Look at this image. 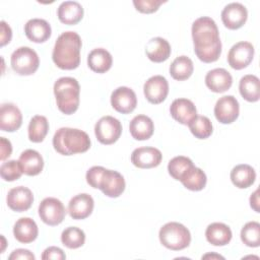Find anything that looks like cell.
Here are the masks:
<instances>
[{
    "instance_id": "1",
    "label": "cell",
    "mask_w": 260,
    "mask_h": 260,
    "mask_svg": "<svg viewBox=\"0 0 260 260\" xmlns=\"http://www.w3.org/2000/svg\"><path fill=\"white\" fill-rule=\"evenodd\" d=\"M191 31L198 59L204 63L215 62L221 54V41L215 21L208 16L199 17L193 22Z\"/></svg>"
},
{
    "instance_id": "2",
    "label": "cell",
    "mask_w": 260,
    "mask_h": 260,
    "mask_svg": "<svg viewBox=\"0 0 260 260\" xmlns=\"http://www.w3.org/2000/svg\"><path fill=\"white\" fill-rule=\"evenodd\" d=\"M82 43L75 31L62 32L54 46L52 59L57 67L63 70H72L80 64V49Z\"/></svg>"
},
{
    "instance_id": "3",
    "label": "cell",
    "mask_w": 260,
    "mask_h": 260,
    "mask_svg": "<svg viewBox=\"0 0 260 260\" xmlns=\"http://www.w3.org/2000/svg\"><path fill=\"white\" fill-rule=\"evenodd\" d=\"M53 146L60 154L72 155L87 151L90 147V139L82 130L62 127L54 134Z\"/></svg>"
},
{
    "instance_id": "4",
    "label": "cell",
    "mask_w": 260,
    "mask_h": 260,
    "mask_svg": "<svg viewBox=\"0 0 260 260\" xmlns=\"http://www.w3.org/2000/svg\"><path fill=\"white\" fill-rule=\"evenodd\" d=\"M54 94L60 112L65 115L75 113L79 107L80 86L73 77H61L54 83Z\"/></svg>"
},
{
    "instance_id": "5",
    "label": "cell",
    "mask_w": 260,
    "mask_h": 260,
    "mask_svg": "<svg viewBox=\"0 0 260 260\" xmlns=\"http://www.w3.org/2000/svg\"><path fill=\"white\" fill-rule=\"evenodd\" d=\"M159 241L166 248L180 251L187 248L191 242L189 230L182 223L171 221L162 225L158 233Z\"/></svg>"
},
{
    "instance_id": "6",
    "label": "cell",
    "mask_w": 260,
    "mask_h": 260,
    "mask_svg": "<svg viewBox=\"0 0 260 260\" xmlns=\"http://www.w3.org/2000/svg\"><path fill=\"white\" fill-rule=\"evenodd\" d=\"M11 67L19 75L34 74L40 65L37 52L29 47H19L11 55Z\"/></svg>"
},
{
    "instance_id": "7",
    "label": "cell",
    "mask_w": 260,
    "mask_h": 260,
    "mask_svg": "<svg viewBox=\"0 0 260 260\" xmlns=\"http://www.w3.org/2000/svg\"><path fill=\"white\" fill-rule=\"evenodd\" d=\"M121 133V122L112 116L102 117L94 126V134L102 144H113L120 138Z\"/></svg>"
},
{
    "instance_id": "8",
    "label": "cell",
    "mask_w": 260,
    "mask_h": 260,
    "mask_svg": "<svg viewBox=\"0 0 260 260\" xmlns=\"http://www.w3.org/2000/svg\"><path fill=\"white\" fill-rule=\"evenodd\" d=\"M39 215L43 222L54 226L63 221L66 215V210L63 203L59 199L47 197L39 205Z\"/></svg>"
},
{
    "instance_id": "9",
    "label": "cell",
    "mask_w": 260,
    "mask_h": 260,
    "mask_svg": "<svg viewBox=\"0 0 260 260\" xmlns=\"http://www.w3.org/2000/svg\"><path fill=\"white\" fill-rule=\"evenodd\" d=\"M254 47L249 42H239L235 44L228 54L230 66L236 70L246 68L253 60Z\"/></svg>"
},
{
    "instance_id": "10",
    "label": "cell",
    "mask_w": 260,
    "mask_h": 260,
    "mask_svg": "<svg viewBox=\"0 0 260 260\" xmlns=\"http://www.w3.org/2000/svg\"><path fill=\"white\" fill-rule=\"evenodd\" d=\"M240 106L234 95L219 98L214 106V116L221 124H231L239 117Z\"/></svg>"
},
{
    "instance_id": "11",
    "label": "cell",
    "mask_w": 260,
    "mask_h": 260,
    "mask_svg": "<svg viewBox=\"0 0 260 260\" xmlns=\"http://www.w3.org/2000/svg\"><path fill=\"white\" fill-rule=\"evenodd\" d=\"M146 100L153 105L162 103L169 93L168 80L161 75H154L148 78L143 86Z\"/></svg>"
},
{
    "instance_id": "12",
    "label": "cell",
    "mask_w": 260,
    "mask_h": 260,
    "mask_svg": "<svg viewBox=\"0 0 260 260\" xmlns=\"http://www.w3.org/2000/svg\"><path fill=\"white\" fill-rule=\"evenodd\" d=\"M111 105L117 112L129 114L135 110L137 98L133 89L127 86H120L112 92Z\"/></svg>"
},
{
    "instance_id": "13",
    "label": "cell",
    "mask_w": 260,
    "mask_h": 260,
    "mask_svg": "<svg viewBox=\"0 0 260 260\" xmlns=\"http://www.w3.org/2000/svg\"><path fill=\"white\" fill-rule=\"evenodd\" d=\"M99 189L108 197H119L125 190V180L117 171L106 169L100 181Z\"/></svg>"
},
{
    "instance_id": "14",
    "label": "cell",
    "mask_w": 260,
    "mask_h": 260,
    "mask_svg": "<svg viewBox=\"0 0 260 260\" xmlns=\"http://www.w3.org/2000/svg\"><path fill=\"white\" fill-rule=\"evenodd\" d=\"M248 17L247 8L239 3L232 2L224 6L221 11V20L229 29H238L242 27Z\"/></svg>"
},
{
    "instance_id": "15",
    "label": "cell",
    "mask_w": 260,
    "mask_h": 260,
    "mask_svg": "<svg viewBox=\"0 0 260 260\" xmlns=\"http://www.w3.org/2000/svg\"><path fill=\"white\" fill-rule=\"evenodd\" d=\"M162 158L159 149L151 146L138 147L131 154L132 164L139 169H151L157 167Z\"/></svg>"
},
{
    "instance_id": "16",
    "label": "cell",
    "mask_w": 260,
    "mask_h": 260,
    "mask_svg": "<svg viewBox=\"0 0 260 260\" xmlns=\"http://www.w3.org/2000/svg\"><path fill=\"white\" fill-rule=\"evenodd\" d=\"M6 202L11 210L22 212L30 208L34 202V195L27 187H14L9 190L6 197Z\"/></svg>"
},
{
    "instance_id": "17",
    "label": "cell",
    "mask_w": 260,
    "mask_h": 260,
    "mask_svg": "<svg viewBox=\"0 0 260 260\" xmlns=\"http://www.w3.org/2000/svg\"><path fill=\"white\" fill-rule=\"evenodd\" d=\"M170 113L177 122L183 125H189L197 117L196 107L188 99H176L173 101Z\"/></svg>"
},
{
    "instance_id": "18",
    "label": "cell",
    "mask_w": 260,
    "mask_h": 260,
    "mask_svg": "<svg viewBox=\"0 0 260 260\" xmlns=\"http://www.w3.org/2000/svg\"><path fill=\"white\" fill-rule=\"evenodd\" d=\"M22 124V115L20 110L11 103L1 105L0 109V128L2 131L14 132Z\"/></svg>"
},
{
    "instance_id": "19",
    "label": "cell",
    "mask_w": 260,
    "mask_h": 260,
    "mask_svg": "<svg viewBox=\"0 0 260 260\" xmlns=\"http://www.w3.org/2000/svg\"><path fill=\"white\" fill-rule=\"evenodd\" d=\"M93 206V198L89 194L81 193L70 199L68 204V212L73 219H84L91 214Z\"/></svg>"
},
{
    "instance_id": "20",
    "label": "cell",
    "mask_w": 260,
    "mask_h": 260,
    "mask_svg": "<svg viewBox=\"0 0 260 260\" xmlns=\"http://www.w3.org/2000/svg\"><path fill=\"white\" fill-rule=\"evenodd\" d=\"M233 83L231 73L224 68H215L207 72L205 76L206 86L213 92L221 93L230 89Z\"/></svg>"
},
{
    "instance_id": "21",
    "label": "cell",
    "mask_w": 260,
    "mask_h": 260,
    "mask_svg": "<svg viewBox=\"0 0 260 260\" xmlns=\"http://www.w3.org/2000/svg\"><path fill=\"white\" fill-rule=\"evenodd\" d=\"M26 38L34 43H44L51 37L50 23L42 18L29 19L24 25Z\"/></svg>"
},
{
    "instance_id": "22",
    "label": "cell",
    "mask_w": 260,
    "mask_h": 260,
    "mask_svg": "<svg viewBox=\"0 0 260 260\" xmlns=\"http://www.w3.org/2000/svg\"><path fill=\"white\" fill-rule=\"evenodd\" d=\"M39 234L38 225L36 221L29 217L19 218L13 226L14 238L22 244H28L34 242Z\"/></svg>"
},
{
    "instance_id": "23",
    "label": "cell",
    "mask_w": 260,
    "mask_h": 260,
    "mask_svg": "<svg viewBox=\"0 0 260 260\" xmlns=\"http://www.w3.org/2000/svg\"><path fill=\"white\" fill-rule=\"evenodd\" d=\"M145 53L148 59L155 63H160L169 59L171 55V45L160 37L148 41L145 47Z\"/></svg>"
},
{
    "instance_id": "24",
    "label": "cell",
    "mask_w": 260,
    "mask_h": 260,
    "mask_svg": "<svg viewBox=\"0 0 260 260\" xmlns=\"http://www.w3.org/2000/svg\"><path fill=\"white\" fill-rule=\"evenodd\" d=\"M57 15L62 23L76 24L83 17V8L76 1H64L59 5Z\"/></svg>"
},
{
    "instance_id": "25",
    "label": "cell",
    "mask_w": 260,
    "mask_h": 260,
    "mask_svg": "<svg viewBox=\"0 0 260 260\" xmlns=\"http://www.w3.org/2000/svg\"><path fill=\"white\" fill-rule=\"evenodd\" d=\"M153 130L152 120L145 115L135 116L129 124V131L136 140H147L153 134Z\"/></svg>"
},
{
    "instance_id": "26",
    "label": "cell",
    "mask_w": 260,
    "mask_h": 260,
    "mask_svg": "<svg viewBox=\"0 0 260 260\" xmlns=\"http://www.w3.org/2000/svg\"><path fill=\"white\" fill-rule=\"evenodd\" d=\"M205 237L207 242L213 246H225L231 242L233 234L229 225L222 222H212L207 226Z\"/></svg>"
},
{
    "instance_id": "27",
    "label": "cell",
    "mask_w": 260,
    "mask_h": 260,
    "mask_svg": "<svg viewBox=\"0 0 260 260\" xmlns=\"http://www.w3.org/2000/svg\"><path fill=\"white\" fill-rule=\"evenodd\" d=\"M18 160L22 167L23 174L27 176H37L43 171L44 159L35 149H26L22 151Z\"/></svg>"
},
{
    "instance_id": "28",
    "label": "cell",
    "mask_w": 260,
    "mask_h": 260,
    "mask_svg": "<svg viewBox=\"0 0 260 260\" xmlns=\"http://www.w3.org/2000/svg\"><path fill=\"white\" fill-rule=\"evenodd\" d=\"M112 55L104 48L93 49L87 56L88 67L96 73L107 72L112 67Z\"/></svg>"
},
{
    "instance_id": "29",
    "label": "cell",
    "mask_w": 260,
    "mask_h": 260,
    "mask_svg": "<svg viewBox=\"0 0 260 260\" xmlns=\"http://www.w3.org/2000/svg\"><path fill=\"white\" fill-rule=\"evenodd\" d=\"M231 180L233 184L240 189L248 188L253 185L256 180L255 170L246 164L238 165L231 172Z\"/></svg>"
},
{
    "instance_id": "30",
    "label": "cell",
    "mask_w": 260,
    "mask_h": 260,
    "mask_svg": "<svg viewBox=\"0 0 260 260\" xmlns=\"http://www.w3.org/2000/svg\"><path fill=\"white\" fill-rule=\"evenodd\" d=\"M179 181L183 184L185 188L191 191H200L205 187L207 178L205 173L201 169L193 165L186 170V172L182 175Z\"/></svg>"
},
{
    "instance_id": "31",
    "label": "cell",
    "mask_w": 260,
    "mask_h": 260,
    "mask_svg": "<svg viewBox=\"0 0 260 260\" xmlns=\"http://www.w3.org/2000/svg\"><path fill=\"white\" fill-rule=\"evenodd\" d=\"M239 90L243 99L254 103L260 98V81L256 75L248 74L241 78L239 83Z\"/></svg>"
},
{
    "instance_id": "32",
    "label": "cell",
    "mask_w": 260,
    "mask_h": 260,
    "mask_svg": "<svg viewBox=\"0 0 260 260\" xmlns=\"http://www.w3.org/2000/svg\"><path fill=\"white\" fill-rule=\"evenodd\" d=\"M194 70L192 60L187 56L177 57L170 66L171 76L179 81L188 79Z\"/></svg>"
},
{
    "instance_id": "33",
    "label": "cell",
    "mask_w": 260,
    "mask_h": 260,
    "mask_svg": "<svg viewBox=\"0 0 260 260\" xmlns=\"http://www.w3.org/2000/svg\"><path fill=\"white\" fill-rule=\"evenodd\" d=\"M49 131V122L45 116L36 115L28 124V138L32 142H42Z\"/></svg>"
},
{
    "instance_id": "34",
    "label": "cell",
    "mask_w": 260,
    "mask_h": 260,
    "mask_svg": "<svg viewBox=\"0 0 260 260\" xmlns=\"http://www.w3.org/2000/svg\"><path fill=\"white\" fill-rule=\"evenodd\" d=\"M62 244L69 249H77L83 246L85 242V234L76 226H69L61 234Z\"/></svg>"
},
{
    "instance_id": "35",
    "label": "cell",
    "mask_w": 260,
    "mask_h": 260,
    "mask_svg": "<svg viewBox=\"0 0 260 260\" xmlns=\"http://www.w3.org/2000/svg\"><path fill=\"white\" fill-rule=\"evenodd\" d=\"M242 242L252 248L259 247L260 245V223L257 221L247 222L241 230Z\"/></svg>"
},
{
    "instance_id": "36",
    "label": "cell",
    "mask_w": 260,
    "mask_h": 260,
    "mask_svg": "<svg viewBox=\"0 0 260 260\" xmlns=\"http://www.w3.org/2000/svg\"><path fill=\"white\" fill-rule=\"evenodd\" d=\"M191 133L198 139H206L212 133V123L206 116H198L188 125Z\"/></svg>"
},
{
    "instance_id": "37",
    "label": "cell",
    "mask_w": 260,
    "mask_h": 260,
    "mask_svg": "<svg viewBox=\"0 0 260 260\" xmlns=\"http://www.w3.org/2000/svg\"><path fill=\"white\" fill-rule=\"evenodd\" d=\"M191 166H193V161L187 157V156H183V155H179V156H175L173 157L168 165V171L169 174L175 179V180H180V178L182 177V175L186 172L187 169H189Z\"/></svg>"
},
{
    "instance_id": "38",
    "label": "cell",
    "mask_w": 260,
    "mask_h": 260,
    "mask_svg": "<svg viewBox=\"0 0 260 260\" xmlns=\"http://www.w3.org/2000/svg\"><path fill=\"white\" fill-rule=\"evenodd\" d=\"M23 174L22 167L19 160L11 159L3 162L0 167V175L4 181L12 182L18 180Z\"/></svg>"
},
{
    "instance_id": "39",
    "label": "cell",
    "mask_w": 260,
    "mask_h": 260,
    "mask_svg": "<svg viewBox=\"0 0 260 260\" xmlns=\"http://www.w3.org/2000/svg\"><path fill=\"white\" fill-rule=\"evenodd\" d=\"M165 2L162 0H134L133 5L141 13H152Z\"/></svg>"
},
{
    "instance_id": "40",
    "label": "cell",
    "mask_w": 260,
    "mask_h": 260,
    "mask_svg": "<svg viewBox=\"0 0 260 260\" xmlns=\"http://www.w3.org/2000/svg\"><path fill=\"white\" fill-rule=\"evenodd\" d=\"M105 168L101 167V166H94L91 167L87 172H86V182L89 186H91L92 188L99 189V184L100 181L103 177V174L105 172Z\"/></svg>"
},
{
    "instance_id": "41",
    "label": "cell",
    "mask_w": 260,
    "mask_h": 260,
    "mask_svg": "<svg viewBox=\"0 0 260 260\" xmlns=\"http://www.w3.org/2000/svg\"><path fill=\"white\" fill-rule=\"evenodd\" d=\"M66 258L65 253L63 252L62 249L58 248V247H49L47 248L43 254H42V259L46 260V259H57V260H63Z\"/></svg>"
},
{
    "instance_id": "42",
    "label": "cell",
    "mask_w": 260,
    "mask_h": 260,
    "mask_svg": "<svg viewBox=\"0 0 260 260\" xmlns=\"http://www.w3.org/2000/svg\"><path fill=\"white\" fill-rule=\"evenodd\" d=\"M35 255L27 249H16L14 250L10 256L9 260H35Z\"/></svg>"
},
{
    "instance_id": "43",
    "label": "cell",
    "mask_w": 260,
    "mask_h": 260,
    "mask_svg": "<svg viewBox=\"0 0 260 260\" xmlns=\"http://www.w3.org/2000/svg\"><path fill=\"white\" fill-rule=\"evenodd\" d=\"M0 27H1V42H0V46L3 47V46H5L6 44H8L11 41L12 30H11V27L4 20H2L0 22Z\"/></svg>"
},
{
    "instance_id": "44",
    "label": "cell",
    "mask_w": 260,
    "mask_h": 260,
    "mask_svg": "<svg viewBox=\"0 0 260 260\" xmlns=\"http://www.w3.org/2000/svg\"><path fill=\"white\" fill-rule=\"evenodd\" d=\"M0 151H1L0 158L2 161L11 155L12 145H11V142L5 137L0 138Z\"/></svg>"
},
{
    "instance_id": "45",
    "label": "cell",
    "mask_w": 260,
    "mask_h": 260,
    "mask_svg": "<svg viewBox=\"0 0 260 260\" xmlns=\"http://www.w3.org/2000/svg\"><path fill=\"white\" fill-rule=\"evenodd\" d=\"M250 206L256 211L259 212V199H258V189L250 197Z\"/></svg>"
},
{
    "instance_id": "46",
    "label": "cell",
    "mask_w": 260,
    "mask_h": 260,
    "mask_svg": "<svg viewBox=\"0 0 260 260\" xmlns=\"http://www.w3.org/2000/svg\"><path fill=\"white\" fill-rule=\"evenodd\" d=\"M208 257H211V258H221V259H223V257L222 256H220V255H216V254H206V255H204V256H202V258H208Z\"/></svg>"
}]
</instances>
